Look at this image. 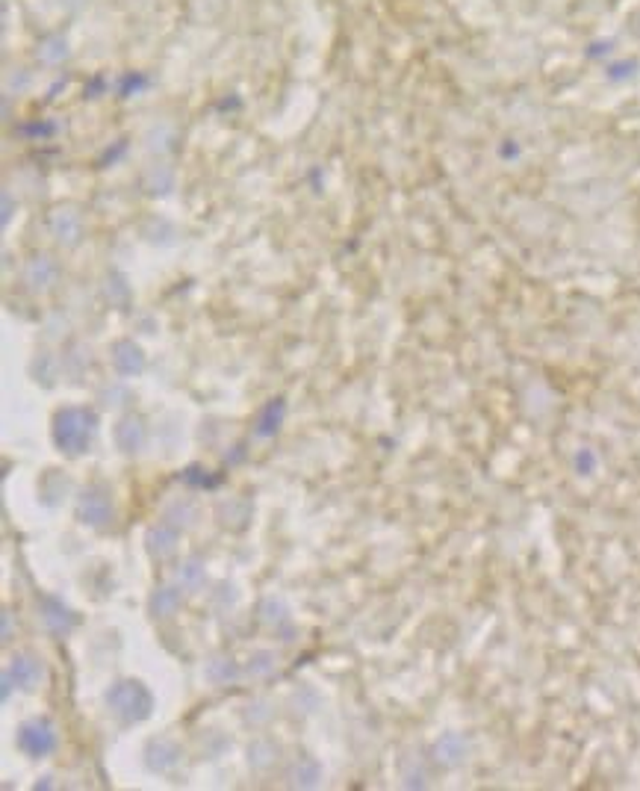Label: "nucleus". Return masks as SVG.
I'll return each mask as SVG.
<instances>
[{
  "mask_svg": "<svg viewBox=\"0 0 640 791\" xmlns=\"http://www.w3.org/2000/svg\"><path fill=\"white\" fill-rule=\"evenodd\" d=\"M95 432V414L83 408H62L53 416V441L68 455L86 452Z\"/></svg>",
  "mask_w": 640,
  "mask_h": 791,
  "instance_id": "1",
  "label": "nucleus"
},
{
  "mask_svg": "<svg viewBox=\"0 0 640 791\" xmlns=\"http://www.w3.org/2000/svg\"><path fill=\"white\" fill-rule=\"evenodd\" d=\"M106 703H110L113 714L124 723H139L145 721L154 709V697L139 679H122L106 691Z\"/></svg>",
  "mask_w": 640,
  "mask_h": 791,
  "instance_id": "2",
  "label": "nucleus"
},
{
  "mask_svg": "<svg viewBox=\"0 0 640 791\" xmlns=\"http://www.w3.org/2000/svg\"><path fill=\"white\" fill-rule=\"evenodd\" d=\"M77 514L86 523L89 529H106L113 523V499L110 490H104L101 485H92L80 494L77 502Z\"/></svg>",
  "mask_w": 640,
  "mask_h": 791,
  "instance_id": "3",
  "label": "nucleus"
},
{
  "mask_svg": "<svg viewBox=\"0 0 640 791\" xmlns=\"http://www.w3.org/2000/svg\"><path fill=\"white\" fill-rule=\"evenodd\" d=\"M18 747L24 750L27 756H48L57 750V730H53V723L39 718V721H27L24 726L18 730Z\"/></svg>",
  "mask_w": 640,
  "mask_h": 791,
  "instance_id": "4",
  "label": "nucleus"
},
{
  "mask_svg": "<svg viewBox=\"0 0 640 791\" xmlns=\"http://www.w3.org/2000/svg\"><path fill=\"white\" fill-rule=\"evenodd\" d=\"M6 673H9V679H13L18 688H27V691L36 688L39 679L45 677V670H41L39 659H33V656H15L13 661H9Z\"/></svg>",
  "mask_w": 640,
  "mask_h": 791,
  "instance_id": "5",
  "label": "nucleus"
},
{
  "mask_svg": "<svg viewBox=\"0 0 640 791\" xmlns=\"http://www.w3.org/2000/svg\"><path fill=\"white\" fill-rule=\"evenodd\" d=\"M115 446L127 455H133L145 446V425L139 416H124V420H119V425H115Z\"/></svg>",
  "mask_w": 640,
  "mask_h": 791,
  "instance_id": "6",
  "label": "nucleus"
},
{
  "mask_svg": "<svg viewBox=\"0 0 640 791\" xmlns=\"http://www.w3.org/2000/svg\"><path fill=\"white\" fill-rule=\"evenodd\" d=\"M113 363L122 376H139V372L145 369V355L131 340H119V343L113 346Z\"/></svg>",
  "mask_w": 640,
  "mask_h": 791,
  "instance_id": "7",
  "label": "nucleus"
},
{
  "mask_svg": "<svg viewBox=\"0 0 640 791\" xmlns=\"http://www.w3.org/2000/svg\"><path fill=\"white\" fill-rule=\"evenodd\" d=\"M145 543H148V552H151L154 559H168V555L177 550V529L172 526V523H159V526L148 529Z\"/></svg>",
  "mask_w": 640,
  "mask_h": 791,
  "instance_id": "8",
  "label": "nucleus"
},
{
  "mask_svg": "<svg viewBox=\"0 0 640 791\" xmlns=\"http://www.w3.org/2000/svg\"><path fill=\"white\" fill-rule=\"evenodd\" d=\"M180 759V747L172 739H154L145 750V762L151 771H168Z\"/></svg>",
  "mask_w": 640,
  "mask_h": 791,
  "instance_id": "9",
  "label": "nucleus"
},
{
  "mask_svg": "<svg viewBox=\"0 0 640 791\" xmlns=\"http://www.w3.org/2000/svg\"><path fill=\"white\" fill-rule=\"evenodd\" d=\"M177 582H180L184 591L198 594L201 587H204V582H207L204 561H201V559H186L184 564H180V570H177Z\"/></svg>",
  "mask_w": 640,
  "mask_h": 791,
  "instance_id": "10",
  "label": "nucleus"
},
{
  "mask_svg": "<svg viewBox=\"0 0 640 791\" xmlns=\"http://www.w3.org/2000/svg\"><path fill=\"white\" fill-rule=\"evenodd\" d=\"M148 605H151V614L154 617H172L177 608H180V591L177 587H157V591L151 594V600H148Z\"/></svg>",
  "mask_w": 640,
  "mask_h": 791,
  "instance_id": "11",
  "label": "nucleus"
},
{
  "mask_svg": "<svg viewBox=\"0 0 640 791\" xmlns=\"http://www.w3.org/2000/svg\"><path fill=\"white\" fill-rule=\"evenodd\" d=\"M204 673H207V679L212 682V686H230V682L239 679V665L233 659L219 656V659L210 661Z\"/></svg>",
  "mask_w": 640,
  "mask_h": 791,
  "instance_id": "12",
  "label": "nucleus"
},
{
  "mask_svg": "<svg viewBox=\"0 0 640 791\" xmlns=\"http://www.w3.org/2000/svg\"><path fill=\"white\" fill-rule=\"evenodd\" d=\"M50 228H53V233H57V240L59 242H77V237H80V219L74 216L71 210H59V213H53V219H50Z\"/></svg>",
  "mask_w": 640,
  "mask_h": 791,
  "instance_id": "13",
  "label": "nucleus"
},
{
  "mask_svg": "<svg viewBox=\"0 0 640 791\" xmlns=\"http://www.w3.org/2000/svg\"><path fill=\"white\" fill-rule=\"evenodd\" d=\"M284 414H286L284 399H272L269 405H266L260 420H257V437H269V434H275L277 429H281Z\"/></svg>",
  "mask_w": 640,
  "mask_h": 791,
  "instance_id": "14",
  "label": "nucleus"
},
{
  "mask_svg": "<svg viewBox=\"0 0 640 791\" xmlns=\"http://www.w3.org/2000/svg\"><path fill=\"white\" fill-rule=\"evenodd\" d=\"M319 779H322V768H319L316 759H302V762H295L293 774H290V783L298 788H316Z\"/></svg>",
  "mask_w": 640,
  "mask_h": 791,
  "instance_id": "15",
  "label": "nucleus"
},
{
  "mask_svg": "<svg viewBox=\"0 0 640 791\" xmlns=\"http://www.w3.org/2000/svg\"><path fill=\"white\" fill-rule=\"evenodd\" d=\"M45 623L53 632H68L74 626V614L59 600H45Z\"/></svg>",
  "mask_w": 640,
  "mask_h": 791,
  "instance_id": "16",
  "label": "nucleus"
},
{
  "mask_svg": "<svg viewBox=\"0 0 640 791\" xmlns=\"http://www.w3.org/2000/svg\"><path fill=\"white\" fill-rule=\"evenodd\" d=\"M53 275H57V269H53V263L48 258H39L27 266V284L33 286V290H45V286H50Z\"/></svg>",
  "mask_w": 640,
  "mask_h": 791,
  "instance_id": "17",
  "label": "nucleus"
},
{
  "mask_svg": "<svg viewBox=\"0 0 640 791\" xmlns=\"http://www.w3.org/2000/svg\"><path fill=\"white\" fill-rule=\"evenodd\" d=\"M275 756H277L275 744H272V741H266V739L251 741V747H248V765H251V768H257V771H263V768H269V765L275 762Z\"/></svg>",
  "mask_w": 640,
  "mask_h": 791,
  "instance_id": "18",
  "label": "nucleus"
},
{
  "mask_svg": "<svg viewBox=\"0 0 640 791\" xmlns=\"http://www.w3.org/2000/svg\"><path fill=\"white\" fill-rule=\"evenodd\" d=\"M166 523H172L175 529H186L195 523V508L189 505V502H172V505L166 508Z\"/></svg>",
  "mask_w": 640,
  "mask_h": 791,
  "instance_id": "19",
  "label": "nucleus"
},
{
  "mask_svg": "<svg viewBox=\"0 0 640 791\" xmlns=\"http://www.w3.org/2000/svg\"><path fill=\"white\" fill-rule=\"evenodd\" d=\"M275 653H269V650H260V653H254L251 659H248V665H245V673H248V677H257V679H263V677H269V673H275Z\"/></svg>",
  "mask_w": 640,
  "mask_h": 791,
  "instance_id": "20",
  "label": "nucleus"
},
{
  "mask_svg": "<svg viewBox=\"0 0 640 791\" xmlns=\"http://www.w3.org/2000/svg\"><path fill=\"white\" fill-rule=\"evenodd\" d=\"M461 753H464V744L457 735H446V739L437 744V759H443V762H455Z\"/></svg>",
  "mask_w": 640,
  "mask_h": 791,
  "instance_id": "21",
  "label": "nucleus"
},
{
  "mask_svg": "<svg viewBox=\"0 0 640 791\" xmlns=\"http://www.w3.org/2000/svg\"><path fill=\"white\" fill-rule=\"evenodd\" d=\"M260 614H263L266 623H281V620L286 617V605L281 600H266L260 605Z\"/></svg>",
  "mask_w": 640,
  "mask_h": 791,
  "instance_id": "22",
  "label": "nucleus"
},
{
  "mask_svg": "<svg viewBox=\"0 0 640 791\" xmlns=\"http://www.w3.org/2000/svg\"><path fill=\"white\" fill-rule=\"evenodd\" d=\"M269 714H272V712H269V705H266V703H254V705H248V721H251V723H263L266 718H269Z\"/></svg>",
  "mask_w": 640,
  "mask_h": 791,
  "instance_id": "23",
  "label": "nucleus"
},
{
  "mask_svg": "<svg viewBox=\"0 0 640 791\" xmlns=\"http://www.w3.org/2000/svg\"><path fill=\"white\" fill-rule=\"evenodd\" d=\"M13 686H15V682L9 679V673H4V691H0V694H4V700H9V694H13Z\"/></svg>",
  "mask_w": 640,
  "mask_h": 791,
  "instance_id": "24",
  "label": "nucleus"
}]
</instances>
